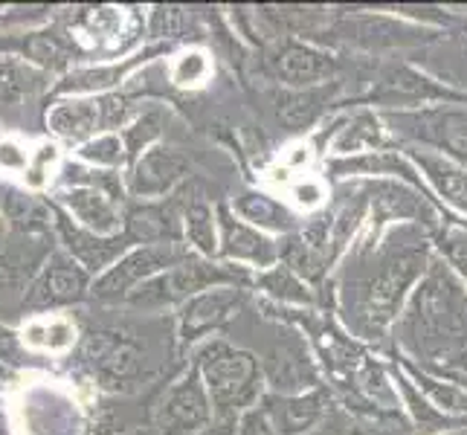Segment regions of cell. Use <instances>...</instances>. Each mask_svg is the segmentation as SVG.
I'll list each match as a JSON object with an SVG mask.
<instances>
[{"instance_id": "obj_1", "label": "cell", "mask_w": 467, "mask_h": 435, "mask_svg": "<svg viewBox=\"0 0 467 435\" xmlns=\"http://www.w3.org/2000/svg\"><path fill=\"white\" fill-rule=\"evenodd\" d=\"M398 337L418 360L447 368L467 351V290L444 262L432 259L415 285Z\"/></svg>"}, {"instance_id": "obj_2", "label": "cell", "mask_w": 467, "mask_h": 435, "mask_svg": "<svg viewBox=\"0 0 467 435\" xmlns=\"http://www.w3.org/2000/svg\"><path fill=\"white\" fill-rule=\"evenodd\" d=\"M430 247L424 241L395 247L383 255L378 267L346 285V316L363 340H380L386 328L400 316L410 287L421 282L430 267Z\"/></svg>"}, {"instance_id": "obj_3", "label": "cell", "mask_w": 467, "mask_h": 435, "mask_svg": "<svg viewBox=\"0 0 467 435\" xmlns=\"http://www.w3.org/2000/svg\"><path fill=\"white\" fill-rule=\"evenodd\" d=\"M195 363L213 400L215 421H238L247 409L259 407L265 372L253 351L213 340L201 348Z\"/></svg>"}, {"instance_id": "obj_4", "label": "cell", "mask_w": 467, "mask_h": 435, "mask_svg": "<svg viewBox=\"0 0 467 435\" xmlns=\"http://www.w3.org/2000/svg\"><path fill=\"white\" fill-rule=\"evenodd\" d=\"M213 287H253V273L241 264L189 255L177 267L160 273V276L149 279L146 285H140L125 302L137 305V308H163V305H177V302L183 305L192 296Z\"/></svg>"}, {"instance_id": "obj_5", "label": "cell", "mask_w": 467, "mask_h": 435, "mask_svg": "<svg viewBox=\"0 0 467 435\" xmlns=\"http://www.w3.org/2000/svg\"><path fill=\"white\" fill-rule=\"evenodd\" d=\"M386 128L404 145H418L467 169V108L432 105L421 110H380Z\"/></svg>"}, {"instance_id": "obj_6", "label": "cell", "mask_w": 467, "mask_h": 435, "mask_svg": "<svg viewBox=\"0 0 467 435\" xmlns=\"http://www.w3.org/2000/svg\"><path fill=\"white\" fill-rule=\"evenodd\" d=\"M368 102L380 110H421L432 105L467 108V90H453L424 70L410 67V64H392L378 76L372 93H368Z\"/></svg>"}, {"instance_id": "obj_7", "label": "cell", "mask_w": 467, "mask_h": 435, "mask_svg": "<svg viewBox=\"0 0 467 435\" xmlns=\"http://www.w3.org/2000/svg\"><path fill=\"white\" fill-rule=\"evenodd\" d=\"M189 247L186 244H146L137 247L131 253H125L122 259L105 270L99 282L93 285V296L114 302V299H128L140 285H146L149 279L160 276L181 262L189 259Z\"/></svg>"}, {"instance_id": "obj_8", "label": "cell", "mask_w": 467, "mask_h": 435, "mask_svg": "<svg viewBox=\"0 0 467 435\" xmlns=\"http://www.w3.org/2000/svg\"><path fill=\"white\" fill-rule=\"evenodd\" d=\"M360 186L366 192L368 223H372L368 241H378V230L389 221H415L432 230L441 227V212L427 192L415 189L404 181H375V183H360Z\"/></svg>"}, {"instance_id": "obj_9", "label": "cell", "mask_w": 467, "mask_h": 435, "mask_svg": "<svg viewBox=\"0 0 467 435\" xmlns=\"http://www.w3.org/2000/svg\"><path fill=\"white\" fill-rule=\"evenodd\" d=\"M215 421V409L203 386L198 363L166 392L163 404L157 409L154 435H198Z\"/></svg>"}, {"instance_id": "obj_10", "label": "cell", "mask_w": 467, "mask_h": 435, "mask_svg": "<svg viewBox=\"0 0 467 435\" xmlns=\"http://www.w3.org/2000/svg\"><path fill=\"white\" fill-rule=\"evenodd\" d=\"M247 305V287H213L203 294L183 302L177 314V337L181 346L198 343L201 337L221 331L227 322H233Z\"/></svg>"}, {"instance_id": "obj_11", "label": "cell", "mask_w": 467, "mask_h": 435, "mask_svg": "<svg viewBox=\"0 0 467 435\" xmlns=\"http://www.w3.org/2000/svg\"><path fill=\"white\" fill-rule=\"evenodd\" d=\"M215 212H218V233H221L218 259L230 264H250L259 273L282 262V241L250 227V223L241 221L227 203H221Z\"/></svg>"}, {"instance_id": "obj_12", "label": "cell", "mask_w": 467, "mask_h": 435, "mask_svg": "<svg viewBox=\"0 0 467 435\" xmlns=\"http://www.w3.org/2000/svg\"><path fill=\"white\" fill-rule=\"evenodd\" d=\"M78 360L108 389H119L140 375L137 346L117 331H90L78 348Z\"/></svg>"}, {"instance_id": "obj_13", "label": "cell", "mask_w": 467, "mask_h": 435, "mask_svg": "<svg viewBox=\"0 0 467 435\" xmlns=\"http://www.w3.org/2000/svg\"><path fill=\"white\" fill-rule=\"evenodd\" d=\"M183 192L154 201V203H137L125 215V238L128 244H183Z\"/></svg>"}, {"instance_id": "obj_14", "label": "cell", "mask_w": 467, "mask_h": 435, "mask_svg": "<svg viewBox=\"0 0 467 435\" xmlns=\"http://www.w3.org/2000/svg\"><path fill=\"white\" fill-rule=\"evenodd\" d=\"M340 61H337L328 50H322L317 44L308 41H285L276 56H273V73L282 85L291 90H308V88H322L334 82Z\"/></svg>"}, {"instance_id": "obj_15", "label": "cell", "mask_w": 467, "mask_h": 435, "mask_svg": "<svg viewBox=\"0 0 467 435\" xmlns=\"http://www.w3.org/2000/svg\"><path fill=\"white\" fill-rule=\"evenodd\" d=\"M410 157V163L421 174L424 186L436 195L447 209H453L462 218H467V169L459 166L456 160L444 154H436L418 145H398Z\"/></svg>"}, {"instance_id": "obj_16", "label": "cell", "mask_w": 467, "mask_h": 435, "mask_svg": "<svg viewBox=\"0 0 467 435\" xmlns=\"http://www.w3.org/2000/svg\"><path fill=\"white\" fill-rule=\"evenodd\" d=\"M189 160L169 149V145H154L131 166L128 174V192L134 198H169L174 189L186 181Z\"/></svg>"}, {"instance_id": "obj_17", "label": "cell", "mask_w": 467, "mask_h": 435, "mask_svg": "<svg viewBox=\"0 0 467 435\" xmlns=\"http://www.w3.org/2000/svg\"><path fill=\"white\" fill-rule=\"evenodd\" d=\"M85 294H88L85 267L64 259V255H53L50 264L41 270V276L32 282L29 294L24 299V308H29V311L58 308V305H70V302L85 299Z\"/></svg>"}, {"instance_id": "obj_18", "label": "cell", "mask_w": 467, "mask_h": 435, "mask_svg": "<svg viewBox=\"0 0 467 435\" xmlns=\"http://www.w3.org/2000/svg\"><path fill=\"white\" fill-rule=\"evenodd\" d=\"M265 412L276 435H308L322 427L331 415V398L322 389L299 395H270L265 400Z\"/></svg>"}, {"instance_id": "obj_19", "label": "cell", "mask_w": 467, "mask_h": 435, "mask_svg": "<svg viewBox=\"0 0 467 435\" xmlns=\"http://www.w3.org/2000/svg\"><path fill=\"white\" fill-rule=\"evenodd\" d=\"M383 149H389V134H386V122L378 110L360 108L351 117L334 122V137L328 140L331 160L360 157Z\"/></svg>"}, {"instance_id": "obj_20", "label": "cell", "mask_w": 467, "mask_h": 435, "mask_svg": "<svg viewBox=\"0 0 467 435\" xmlns=\"http://www.w3.org/2000/svg\"><path fill=\"white\" fill-rule=\"evenodd\" d=\"M56 223H58V233L64 238V244H67V250L90 273L110 270L122 259V253L128 247L125 233H119V235H96L90 230H82V227H76V223H70V218L64 212H58V209H56Z\"/></svg>"}, {"instance_id": "obj_21", "label": "cell", "mask_w": 467, "mask_h": 435, "mask_svg": "<svg viewBox=\"0 0 467 435\" xmlns=\"http://www.w3.org/2000/svg\"><path fill=\"white\" fill-rule=\"evenodd\" d=\"M340 38H348L354 44H366V47H398V44H424L430 41V29L424 26H410V24H395L383 15H351L343 18L340 26Z\"/></svg>"}, {"instance_id": "obj_22", "label": "cell", "mask_w": 467, "mask_h": 435, "mask_svg": "<svg viewBox=\"0 0 467 435\" xmlns=\"http://www.w3.org/2000/svg\"><path fill=\"white\" fill-rule=\"evenodd\" d=\"M392 380H395V389H398V398L400 404H404L407 415H410V424H412V432L415 435H441V432H450V430H462L467 427V418H453L441 412L432 400L418 389V386L410 380V375L404 368H392Z\"/></svg>"}, {"instance_id": "obj_23", "label": "cell", "mask_w": 467, "mask_h": 435, "mask_svg": "<svg viewBox=\"0 0 467 435\" xmlns=\"http://www.w3.org/2000/svg\"><path fill=\"white\" fill-rule=\"evenodd\" d=\"M233 212L247 221L250 227L262 230V233H276V235H294L302 221L291 206H285L279 198L267 195V192H241L233 201Z\"/></svg>"}, {"instance_id": "obj_24", "label": "cell", "mask_w": 467, "mask_h": 435, "mask_svg": "<svg viewBox=\"0 0 467 435\" xmlns=\"http://www.w3.org/2000/svg\"><path fill=\"white\" fill-rule=\"evenodd\" d=\"M64 203L70 212L85 223V230L96 235H119V209L117 198L108 195L105 189L96 186H76L70 192H64Z\"/></svg>"}, {"instance_id": "obj_25", "label": "cell", "mask_w": 467, "mask_h": 435, "mask_svg": "<svg viewBox=\"0 0 467 435\" xmlns=\"http://www.w3.org/2000/svg\"><path fill=\"white\" fill-rule=\"evenodd\" d=\"M267 383L276 389V395L311 392V386H317V372L308 360V351L299 346H279L273 351Z\"/></svg>"}, {"instance_id": "obj_26", "label": "cell", "mask_w": 467, "mask_h": 435, "mask_svg": "<svg viewBox=\"0 0 467 435\" xmlns=\"http://www.w3.org/2000/svg\"><path fill=\"white\" fill-rule=\"evenodd\" d=\"M183 241L195 250L201 259H218L221 233H218V212L209 206L206 198H189L183 209Z\"/></svg>"}, {"instance_id": "obj_27", "label": "cell", "mask_w": 467, "mask_h": 435, "mask_svg": "<svg viewBox=\"0 0 467 435\" xmlns=\"http://www.w3.org/2000/svg\"><path fill=\"white\" fill-rule=\"evenodd\" d=\"M253 287H259L262 294L276 302V305H305V308H311L314 305V290L311 285L305 282L302 276L287 267L285 262L273 264L270 270H262L253 276Z\"/></svg>"}, {"instance_id": "obj_28", "label": "cell", "mask_w": 467, "mask_h": 435, "mask_svg": "<svg viewBox=\"0 0 467 435\" xmlns=\"http://www.w3.org/2000/svg\"><path fill=\"white\" fill-rule=\"evenodd\" d=\"M331 96L326 93V88H308V90H285L276 96V114L279 122L291 131H305L311 128L322 110H326Z\"/></svg>"}, {"instance_id": "obj_29", "label": "cell", "mask_w": 467, "mask_h": 435, "mask_svg": "<svg viewBox=\"0 0 467 435\" xmlns=\"http://www.w3.org/2000/svg\"><path fill=\"white\" fill-rule=\"evenodd\" d=\"M400 368L410 375V380L421 389L432 404H436L441 412L453 415V418H467V392L462 386L441 380L439 375H432L430 368H418L415 363H410V357H400Z\"/></svg>"}, {"instance_id": "obj_30", "label": "cell", "mask_w": 467, "mask_h": 435, "mask_svg": "<svg viewBox=\"0 0 467 435\" xmlns=\"http://www.w3.org/2000/svg\"><path fill=\"white\" fill-rule=\"evenodd\" d=\"M50 128L70 142H82L102 131V117H99V99L96 102H67L58 105L50 114Z\"/></svg>"}, {"instance_id": "obj_31", "label": "cell", "mask_w": 467, "mask_h": 435, "mask_svg": "<svg viewBox=\"0 0 467 435\" xmlns=\"http://www.w3.org/2000/svg\"><path fill=\"white\" fill-rule=\"evenodd\" d=\"M351 380H354V386H358V392L363 395L366 404H375L378 409H400L392 372H386L380 363L366 357L358 366V372L351 375Z\"/></svg>"}, {"instance_id": "obj_32", "label": "cell", "mask_w": 467, "mask_h": 435, "mask_svg": "<svg viewBox=\"0 0 467 435\" xmlns=\"http://www.w3.org/2000/svg\"><path fill=\"white\" fill-rule=\"evenodd\" d=\"M160 131H163V114H160L157 108L142 110V114L131 122V128H125L122 142H125V151H128V160H131V166L149 151V145L160 137Z\"/></svg>"}, {"instance_id": "obj_33", "label": "cell", "mask_w": 467, "mask_h": 435, "mask_svg": "<svg viewBox=\"0 0 467 435\" xmlns=\"http://www.w3.org/2000/svg\"><path fill=\"white\" fill-rule=\"evenodd\" d=\"M441 262L456 273V279L467 287V227L464 223H444L436 238Z\"/></svg>"}, {"instance_id": "obj_34", "label": "cell", "mask_w": 467, "mask_h": 435, "mask_svg": "<svg viewBox=\"0 0 467 435\" xmlns=\"http://www.w3.org/2000/svg\"><path fill=\"white\" fill-rule=\"evenodd\" d=\"M131 70V64H114V67H96V70H82L73 73L67 82H61V93H76V90H108L122 82V76Z\"/></svg>"}, {"instance_id": "obj_35", "label": "cell", "mask_w": 467, "mask_h": 435, "mask_svg": "<svg viewBox=\"0 0 467 435\" xmlns=\"http://www.w3.org/2000/svg\"><path fill=\"white\" fill-rule=\"evenodd\" d=\"M36 88V76L15 61H0V105L21 102Z\"/></svg>"}, {"instance_id": "obj_36", "label": "cell", "mask_w": 467, "mask_h": 435, "mask_svg": "<svg viewBox=\"0 0 467 435\" xmlns=\"http://www.w3.org/2000/svg\"><path fill=\"white\" fill-rule=\"evenodd\" d=\"M82 154L88 163H96V166H108V169H117L128 160V151H125V142L122 137L117 134H105V137H96L90 142L82 145Z\"/></svg>"}, {"instance_id": "obj_37", "label": "cell", "mask_w": 467, "mask_h": 435, "mask_svg": "<svg viewBox=\"0 0 467 435\" xmlns=\"http://www.w3.org/2000/svg\"><path fill=\"white\" fill-rule=\"evenodd\" d=\"M209 73H213V67H209V58H206V53H201V50H189V53H183L181 58H177V64H174V82L177 85H203L206 78H209Z\"/></svg>"}, {"instance_id": "obj_38", "label": "cell", "mask_w": 467, "mask_h": 435, "mask_svg": "<svg viewBox=\"0 0 467 435\" xmlns=\"http://www.w3.org/2000/svg\"><path fill=\"white\" fill-rule=\"evenodd\" d=\"M131 114H134V99H131V96L110 93V96H102V99H99L102 131H114V128L125 125Z\"/></svg>"}, {"instance_id": "obj_39", "label": "cell", "mask_w": 467, "mask_h": 435, "mask_svg": "<svg viewBox=\"0 0 467 435\" xmlns=\"http://www.w3.org/2000/svg\"><path fill=\"white\" fill-rule=\"evenodd\" d=\"M189 21L186 9H177V6H157L154 9V18H151V36L154 38H171L177 32H183V24Z\"/></svg>"}, {"instance_id": "obj_40", "label": "cell", "mask_w": 467, "mask_h": 435, "mask_svg": "<svg viewBox=\"0 0 467 435\" xmlns=\"http://www.w3.org/2000/svg\"><path fill=\"white\" fill-rule=\"evenodd\" d=\"M26 53H29V58L47 64V67H58V64H64V47L58 44L56 36H32L26 44Z\"/></svg>"}, {"instance_id": "obj_41", "label": "cell", "mask_w": 467, "mask_h": 435, "mask_svg": "<svg viewBox=\"0 0 467 435\" xmlns=\"http://www.w3.org/2000/svg\"><path fill=\"white\" fill-rule=\"evenodd\" d=\"M291 198L296 206L319 212V203H322V198H326V186H322V181H317V177H305V181L291 186Z\"/></svg>"}, {"instance_id": "obj_42", "label": "cell", "mask_w": 467, "mask_h": 435, "mask_svg": "<svg viewBox=\"0 0 467 435\" xmlns=\"http://www.w3.org/2000/svg\"><path fill=\"white\" fill-rule=\"evenodd\" d=\"M235 435H276V430H273L265 407H253V409H247L244 415L238 418Z\"/></svg>"}, {"instance_id": "obj_43", "label": "cell", "mask_w": 467, "mask_h": 435, "mask_svg": "<svg viewBox=\"0 0 467 435\" xmlns=\"http://www.w3.org/2000/svg\"><path fill=\"white\" fill-rule=\"evenodd\" d=\"M0 360H6L12 366H21L24 363V348L18 343V337H15L4 326H0Z\"/></svg>"}, {"instance_id": "obj_44", "label": "cell", "mask_w": 467, "mask_h": 435, "mask_svg": "<svg viewBox=\"0 0 467 435\" xmlns=\"http://www.w3.org/2000/svg\"><path fill=\"white\" fill-rule=\"evenodd\" d=\"M21 287V270L12 262L0 259V299H9Z\"/></svg>"}, {"instance_id": "obj_45", "label": "cell", "mask_w": 467, "mask_h": 435, "mask_svg": "<svg viewBox=\"0 0 467 435\" xmlns=\"http://www.w3.org/2000/svg\"><path fill=\"white\" fill-rule=\"evenodd\" d=\"M331 435H378L375 430H368V427H363V424H358V421H340L334 427V432Z\"/></svg>"}, {"instance_id": "obj_46", "label": "cell", "mask_w": 467, "mask_h": 435, "mask_svg": "<svg viewBox=\"0 0 467 435\" xmlns=\"http://www.w3.org/2000/svg\"><path fill=\"white\" fill-rule=\"evenodd\" d=\"M235 430H238V421H213L198 435H235Z\"/></svg>"}, {"instance_id": "obj_47", "label": "cell", "mask_w": 467, "mask_h": 435, "mask_svg": "<svg viewBox=\"0 0 467 435\" xmlns=\"http://www.w3.org/2000/svg\"><path fill=\"white\" fill-rule=\"evenodd\" d=\"M441 435H467V427H462V430H450V432H441Z\"/></svg>"}, {"instance_id": "obj_48", "label": "cell", "mask_w": 467, "mask_h": 435, "mask_svg": "<svg viewBox=\"0 0 467 435\" xmlns=\"http://www.w3.org/2000/svg\"><path fill=\"white\" fill-rule=\"evenodd\" d=\"M0 235H4V223H0Z\"/></svg>"}, {"instance_id": "obj_49", "label": "cell", "mask_w": 467, "mask_h": 435, "mask_svg": "<svg viewBox=\"0 0 467 435\" xmlns=\"http://www.w3.org/2000/svg\"><path fill=\"white\" fill-rule=\"evenodd\" d=\"M0 435H4V432H0Z\"/></svg>"}]
</instances>
